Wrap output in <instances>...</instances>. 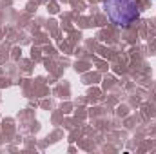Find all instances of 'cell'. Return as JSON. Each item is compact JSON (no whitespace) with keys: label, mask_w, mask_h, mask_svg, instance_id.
I'll use <instances>...</instances> for the list:
<instances>
[{"label":"cell","mask_w":156,"mask_h":154,"mask_svg":"<svg viewBox=\"0 0 156 154\" xmlns=\"http://www.w3.org/2000/svg\"><path fill=\"white\" fill-rule=\"evenodd\" d=\"M104 9L107 11L111 22L120 27L131 26L140 15L136 0H105Z\"/></svg>","instance_id":"6da1fadb"}]
</instances>
